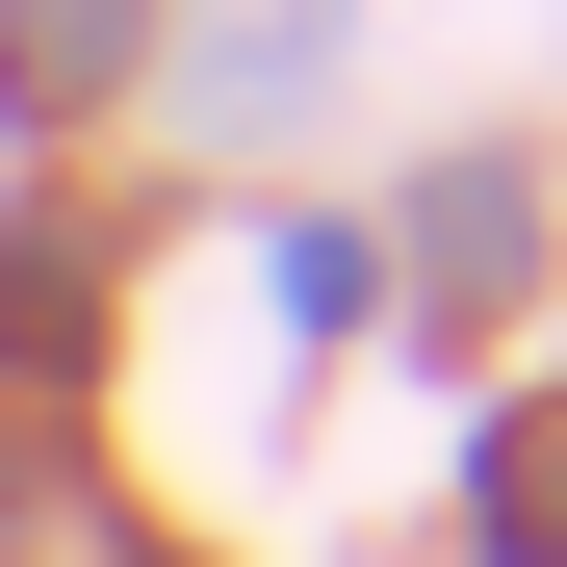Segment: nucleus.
<instances>
[{
  "label": "nucleus",
  "instance_id": "1",
  "mask_svg": "<svg viewBox=\"0 0 567 567\" xmlns=\"http://www.w3.org/2000/svg\"><path fill=\"white\" fill-rule=\"evenodd\" d=\"M130 78V0H0V104H104Z\"/></svg>",
  "mask_w": 567,
  "mask_h": 567
},
{
  "label": "nucleus",
  "instance_id": "2",
  "mask_svg": "<svg viewBox=\"0 0 567 567\" xmlns=\"http://www.w3.org/2000/svg\"><path fill=\"white\" fill-rule=\"evenodd\" d=\"M207 104H233V130L310 104V0H233V27H207Z\"/></svg>",
  "mask_w": 567,
  "mask_h": 567
},
{
  "label": "nucleus",
  "instance_id": "3",
  "mask_svg": "<svg viewBox=\"0 0 567 567\" xmlns=\"http://www.w3.org/2000/svg\"><path fill=\"white\" fill-rule=\"evenodd\" d=\"M491 542H516V567H567V413H516V439H491Z\"/></svg>",
  "mask_w": 567,
  "mask_h": 567
},
{
  "label": "nucleus",
  "instance_id": "4",
  "mask_svg": "<svg viewBox=\"0 0 567 567\" xmlns=\"http://www.w3.org/2000/svg\"><path fill=\"white\" fill-rule=\"evenodd\" d=\"M0 361H78V233H0Z\"/></svg>",
  "mask_w": 567,
  "mask_h": 567
}]
</instances>
